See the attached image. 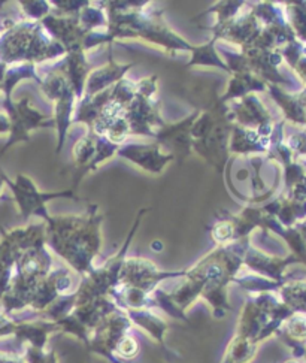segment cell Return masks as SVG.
I'll use <instances>...</instances> for the list:
<instances>
[{
  "label": "cell",
  "mask_w": 306,
  "mask_h": 363,
  "mask_svg": "<svg viewBox=\"0 0 306 363\" xmlns=\"http://www.w3.org/2000/svg\"><path fill=\"white\" fill-rule=\"evenodd\" d=\"M17 326L18 323L13 322V320L9 317V314L0 310V338H6V337H11V335H16Z\"/></svg>",
  "instance_id": "cell-4"
},
{
  "label": "cell",
  "mask_w": 306,
  "mask_h": 363,
  "mask_svg": "<svg viewBox=\"0 0 306 363\" xmlns=\"http://www.w3.org/2000/svg\"><path fill=\"white\" fill-rule=\"evenodd\" d=\"M11 133V121L5 111H0V136Z\"/></svg>",
  "instance_id": "cell-5"
},
{
  "label": "cell",
  "mask_w": 306,
  "mask_h": 363,
  "mask_svg": "<svg viewBox=\"0 0 306 363\" xmlns=\"http://www.w3.org/2000/svg\"><path fill=\"white\" fill-rule=\"evenodd\" d=\"M5 179H4V172H0V196H2V191H4V187H5Z\"/></svg>",
  "instance_id": "cell-7"
},
{
  "label": "cell",
  "mask_w": 306,
  "mask_h": 363,
  "mask_svg": "<svg viewBox=\"0 0 306 363\" xmlns=\"http://www.w3.org/2000/svg\"><path fill=\"white\" fill-rule=\"evenodd\" d=\"M120 155L141 164L142 167L152 172H160L166 160H171L172 156L163 157L159 152L157 145H129L120 151Z\"/></svg>",
  "instance_id": "cell-2"
},
{
  "label": "cell",
  "mask_w": 306,
  "mask_h": 363,
  "mask_svg": "<svg viewBox=\"0 0 306 363\" xmlns=\"http://www.w3.org/2000/svg\"><path fill=\"white\" fill-rule=\"evenodd\" d=\"M6 67H8V66H5V65H2V63H0V91H2V84H4V75H5V71H6Z\"/></svg>",
  "instance_id": "cell-6"
},
{
  "label": "cell",
  "mask_w": 306,
  "mask_h": 363,
  "mask_svg": "<svg viewBox=\"0 0 306 363\" xmlns=\"http://www.w3.org/2000/svg\"><path fill=\"white\" fill-rule=\"evenodd\" d=\"M4 179H5V184L12 190L13 196H16V201L20 206V211L26 218L30 214H40L42 217L48 218L47 211L44 209V203L48 199L59 198V196H72L71 191L54 193V194L39 193L36 186L32 183V179L26 175H17L16 181H11L4 174Z\"/></svg>",
  "instance_id": "cell-1"
},
{
  "label": "cell",
  "mask_w": 306,
  "mask_h": 363,
  "mask_svg": "<svg viewBox=\"0 0 306 363\" xmlns=\"http://www.w3.org/2000/svg\"><path fill=\"white\" fill-rule=\"evenodd\" d=\"M115 353H117V356H120L123 359H132V357H135L137 354V342H136V340L132 338L130 335H126V337H124L118 342V345L115 348Z\"/></svg>",
  "instance_id": "cell-3"
}]
</instances>
